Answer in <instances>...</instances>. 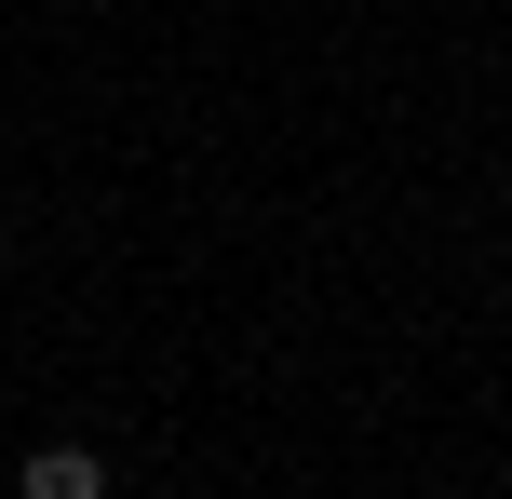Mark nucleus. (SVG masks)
Here are the masks:
<instances>
[{"instance_id":"nucleus-1","label":"nucleus","mask_w":512,"mask_h":499,"mask_svg":"<svg viewBox=\"0 0 512 499\" xmlns=\"http://www.w3.org/2000/svg\"><path fill=\"white\" fill-rule=\"evenodd\" d=\"M14 499H108V459H95V446H41V459L14 473Z\"/></svg>"}]
</instances>
